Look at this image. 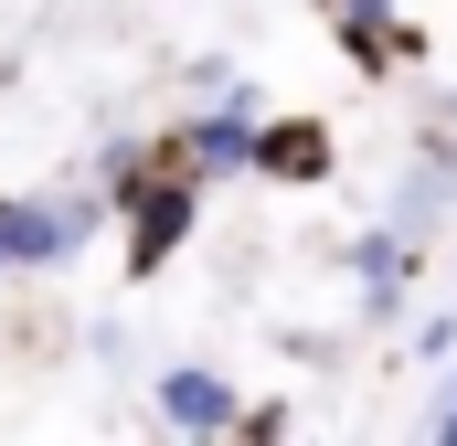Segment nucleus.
I'll list each match as a JSON object with an SVG mask.
<instances>
[{
	"label": "nucleus",
	"mask_w": 457,
	"mask_h": 446,
	"mask_svg": "<svg viewBox=\"0 0 457 446\" xmlns=\"http://www.w3.org/2000/svg\"><path fill=\"white\" fill-rule=\"evenodd\" d=\"M107 202H117V277H128V287H149L160 266H181V244L203 234V202H213V192H203L170 149H149Z\"/></svg>",
	"instance_id": "nucleus-1"
},
{
	"label": "nucleus",
	"mask_w": 457,
	"mask_h": 446,
	"mask_svg": "<svg viewBox=\"0 0 457 446\" xmlns=\"http://www.w3.org/2000/svg\"><path fill=\"white\" fill-rule=\"evenodd\" d=\"M107 223H117V202L96 192V181H64V192H0V266H11V277H54V266H75Z\"/></svg>",
	"instance_id": "nucleus-2"
},
{
	"label": "nucleus",
	"mask_w": 457,
	"mask_h": 446,
	"mask_svg": "<svg viewBox=\"0 0 457 446\" xmlns=\"http://www.w3.org/2000/svg\"><path fill=\"white\" fill-rule=\"evenodd\" d=\"M309 11H320V32L341 43V64L361 75V86L415 75V64H426V43H436V32H426L404 0H309Z\"/></svg>",
	"instance_id": "nucleus-3"
},
{
	"label": "nucleus",
	"mask_w": 457,
	"mask_h": 446,
	"mask_svg": "<svg viewBox=\"0 0 457 446\" xmlns=\"http://www.w3.org/2000/svg\"><path fill=\"white\" fill-rule=\"evenodd\" d=\"M255 117H266V96H255V75H245L234 96H203L192 117H170L160 149H170L203 192H224V181H245V160H255Z\"/></svg>",
	"instance_id": "nucleus-4"
},
{
	"label": "nucleus",
	"mask_w": 457,
	"mask_h": 446,
	"mask_svg": "<svg viewBox=\"0 0 457 446\" xmlns=\"http://www.w3.org/2000/svg\"><path fill=\"white\" fill-rule=\"evenodd\" d=\"M341 266H351V287H361V319H404L415 309V277H426V234L394 223V213H372L341 244Z\"/></svg>",
	"instance_id": "nucleus-5"
},
{
	"label": "nucleus",
	"mask_w": 457,
	"mask_h": 446,
	"mask_svg": "<svg viewBox=\"0 0 457 446\" xmlns=\"http://www.w3.org/2000/svg\"><path fill=\"white\" fill-rule=\"evenodd\" d=\"M330 170H341V138H330V117H255V160H245V181H266V192H330Z\"/></svg>",
	"instance_id": "nucleus-6"
},
{
	"label": "nucleus",
	"mask_w": 457,
	"mask_h": 446,
	"mask_svg": "<svg viewBox=\"0 0 457 446\" xmlns=\"http://www.w3.org/2000/svg\"><path fill=\"white\" fill-rule=\"evenodd\" d=\"M149 415H160L170 436H234L245 383L213 372V361H160V372H149Z\"/></svg>",
	"instance_id": "nucleus-7"
},
{
	"label": "nucleus",
	"mask_w": 457,
	"mask_h": 446,
	"mask_svg": "<svg viewBox=\"0 0 457 446\" xmlns=\"http://www.w3.org/2000/svg\"><path fill=\"white\" fill-rule=\"evenodd\" d=\"M234 436H255V446L298 436V404H287V393H245V415H234Z\"/></svg>",
	"instance_id": "nucleus-8"
},
{
	"label": "nucleus",
	"mask_w": 457,
	"mask_h": 446,
	"mask_svg": "<svg viewBox=\"0 0 457 446\" xmlns=\"http://www.w3.org/2000/svg\"><path fill=\"white\" fill-rule=\"evenodd\" d=\"M415 361H457V319H447V309L415 319Z\"/></svg>",
	"instance_id": "nucleus-9"
},
{
	"label": "nucleus",
	"mask_w": 457,
	"mask_h": 446,
	"mask_svg": "<svg viewBox=\"0 0 457 446\" xmlns=\"http://www.w3.org/2000/svg\"><path fill=\"white\" fill-rule=\"evenodd\" d=\"M426 436L457 446V361H447V383H436V404H426Z\"/></svg>",
	"instance_id": "nucleus-10"
},
{
	"label": "nucleus",
	"mask_w": 457,
	"mask_h": 446,
	"mask_svg": "<svg viewBox=\"0 0 457 446\" xmlns=\"http://www.w3.org/2000/svg\"><path fill=\"white\" fill-rule=\"evenodd\" d=\"M0 287H11V266H0Z\"/></svg>",
	"instance_id": "nucleus-11"
},
{
	"label": "nucleus",
	"mask_w": 457,
	"mask_h": 446,
	"mask_svg": "<svg viewBox=\"0 0 457 446\" xmlns=\"http://www.w3.org/2000/svg\"><path fill=\"white\" fill-rule=\"evenodd\" d=\"M447 117H457V96H447Z\"/></svg>",
	"instance_id": "nucleus-12"
}]
</instances>
